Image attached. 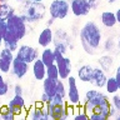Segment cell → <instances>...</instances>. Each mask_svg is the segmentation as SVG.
Returning a JSON list of instances; mask_svg holds the SVG:
<instances>
[{
  "mask_svg": "<svg viewBox=\"0 0 120 120\" xmlns=\"http://www.w3.org/2000/svg\"><path fill=\"white\" fill-rule=\"evenodd\" d=\"M80 44L89 55H95L103 45V34L95 21H86L79 33Z\"/></svg>",
  "mask_w": 120,
  "mask_h": 120,
  "instance_id": "obj_1",
  "label": "cell"
},
{
  "mask_svg": "<svg viewBox=\"0 0 120 120\" xmlns=\"http://www.w3.org/2000/svg\"><path fill=\"white\" fill-rule=\"evenodd\" d=\"M48 8L44 4V1H33V0H25L21 6V13L20 16L22 20L26 22H38L43 20L46 15Z\"/></svg>",
  "mask_w": 120,
  "mask_h": 120,
  "instance_id": "obj_2",
  "label": "cell"
},
{
  "mask_svg": "<svg viewBox=\"0 0 120 120\" xmlns=\"http://www.w3.org/2000/svg\"><path fill=\"white\" fill-rule=\"evenodd\" d=\"M45 106L48 109L49 116L52 120H65L69 119L70 116H73V109L69 104H51L48 103L45 104Z\"/></svg>",
  "mask_w": 120,
  "mask_h": 120,
  "instance_id": "obj_3",
  "label": "cell"
},
{
  "mask_svg": "<svg viewBox=\"0 0 120 120\" xmlns=\"http://www.w3.org/2000/svg\"><path fill=\"white\" fill-rule=\"evenodd\" d=\"M48 11L51 18L56 20H63L70 13V3L68 0H51Z\"/></svg>",
  "mask_w": 120,
  "mask_h": 120,
  "instance_id": "obj_4",
  "label": "cell"
},
{
  "mask_svg": "<svg viewBox=\"0 0 120 120\" xmlns=\"http://www.w3.org/2000/svg\"><path fill=\"white\" fill-rule=\"evenodd\" d=\"M8 22V29L11 30L15 35L18 36L19 40L24 39L25 35H26V31H28V26H26V24L28 22L22 20V18L20 16V14H14L11 18H9L6 20Z\"/></svg>",
  "mask_w": 120,
  "mask_h": 120,
  "instance_id": "obj_5",
  "label": "cell"
},
{
  "mask_svg": "<svg viewBox=\"0 0 120 120\" xmlns=\"http://www.w3.org/2000/svg\"><path fill=\"white\" fill-rule=\"evenodd\" d=\"M68 81V94H66V101L68 104L71 106L76 108L80 106V93H79V88H78V80L76 78L70 75L66 79Z\"/></svg>",
  "mask_w": 120,
  "mask_h": 120,
  "instance_id": "obj_6",
  "label": "cell"
},
{
  "mask_svg": "<svg viewBox=\"0 0 120 120\" xmlns=\"http://www.w3.org/2000/svg\"><path fill=\"white\" fill-rule=\"evenodd\" d=\"M55 64L58 65L60 79L61 80H66L71 75V60H70V58H68V56H65L59 51H55Z\"/></svg>",
  "mask_w": 120,
  "mask_h": 120,
  "instance_id": "obj_7",
  "label": "cell"
},
{
  "mask_svg": "<svg viewBox=\"0 0 120 120\" xmlns=\"http://www.w3.org/2000/svg\"><path fill=\"white\" fill-rule=\"evenodd\" d=\"M15 56H18V58H20L21 60H24V61L29 64H33L39 58V51H38L36 48L22 44V45H19L18 50L15 51Z\"/></svg>",
  "mask_w": 120,
  "mask_h": 120,
  "instance_id": "obj_8",
  "label": "cell"
},
{
  "mask_svg": "<svg viewBox=\"0 0 120 120\" xmlns=\"http://www.w3.org/2000/svg\"><path fill=\"white\" fill-rule=\"evenodd\" d=\"M26 118H29L31 120H49L50 116H49V112H48V109L45 106V104H43L41 101H38L31 108H29Z\"/></svg>",
  "mask_w": 120,
  "mask_h": 120,
  "instance_id": "obj_9",
  "label": "cell"
},
{
  "mask_svg": "<svg viewBox=\"0 0 120 120\" xmlns=\"http://www.w3.org/2000/svg\"><path fill=\"white\" fill-rule=\"evenodd\" d=\"M85 100L90 101V103L94 105V108L98 106V105H101V104H105V103H108V101H110V99H109V96L106 94H104L103 91H100V90H95V89L86 90Z\"/></svg>",
  "mask_w": 120,
  "mask_h": 120,
  "instance_id": "obj_10",
  "label": "cell"
},
{
  "mask_svg": "<svg viewBox=\"0 0 120 120\" xmlns=\"http://www.w3.org/2000/svg\"><path fill=\"white\" fill-rule=\"evenodd\" d=\"M29 65H30L29 63H26V61H24V60H21L20 58L15 56L14 60H13V64H11V70L10 71L15 78L22 79L26 74H28Z\"/></svg>",
  "mask_w": 120,
  "mask_h": 120,
  "instance_id": "obj_11",
  "label": "cell"
},
{
  "mask_svg": "<svg viewBox=\"0 0 120 120\" xmlns=\"http://www.w3.org/2000/svg\"><path fill=\"white\" fill-rule=\"evenodd\" d=\"M6 105L16 116H20L24 111H28V110H25L26 104H25V99L22 98V95H14L13 99L8 101Z\"/></svg>",
  "mask_w": 120,
  "mask_h": 120,
  "instance_id": "obj_12",
  "label": "cell"
},
{
  "mask_svg": "<svg viewBox=\"0 0 120 120\" xmlns=\"http://www.w3.org/2000/svg\"><path fill=\"white\" fill-rule=\"evenodd\" d=\"M54 43V31L50 26H46L40 31L38 36V44L41 48H48Z\"/></svg>",
  "mask_w": 120,
  "mask_h": 120,
  "instance_id": "obj_13",
  "label": "cell"
},
{
  "mask_svg": "<svg viewBox=\"0 0 120 120\" xmlns=\"http://www.w3.org/2000/svg\"><path fill=\"white\" fill-rule=\"evenodd\" d=\"M70 10L73 13V15H75L76 18L86 16L90 13V9L86 6L84 0H71L70 1Z\"/></svg>",
  "mask_w": 120,
  "mask_h": 120,
  "instance_id": "obj_14",
  "label": "cell"
},
{
  "mask_svg": "<svg viewBox=\"0 0 120 120\" xmlns=\"http://www.w3.org/2000/svg\"><path fill=\"white\" fill-rule=\"evenodd\" d=\"M31 70H33V75H34V78H35V80L43 81L44 79L46 78V65H45L44 61L40 58H38L33 63Z\"/></svg>",
  "mask_w": 120,
  "mask_h": 120,
  "instance_id": "obj_15",
  "label": "cell"
},
{
  "mask_svg": "<svg viewBox=\"0 0 120 120\" xmlns=\"http://www.w3.org/2000/svg\"><path fill=\"white\" fill-rule=\"evenodd\" d=\"M108 80V75L106 73L101 69V68H94V75H93V81L91 84L98 89H103L105 88V84H106Z\"/></svg>",
  "mask_w": 120,
  "mask_h": 120,
  "instance_id": "obj_16",
  "label": "cell"
},
{
  "mask_svg": "<svg viewBox=\"0 0 120 120\" xmlns=\"http://www.w3.org/2000/svg\"><path fill=\"white\" fill-rule=\"evenodd\" d=\"M94 75V66L84 64L78 69V79L82 82H91Z\"/></svg>",
  "mask_w": 120,
  "mask_h": 120,
  "instance_id": "obj_17",
  "label": "cell"
},
{
  "mask_svg": "<svg viewBox=\"0 0 120 120\" xmlns=\"http://www.w3.org/2000/svg\"><path fill=\"white\" fill-rule=\"evenodd\" d=\"M3 41H4V48H8V49H10L11 51L15 52L18 50V48H19V41L20 40L18 39V36L15 35L11 30L8 29L5 35H4Z\"/></svg>",
  "mask_w": 120,
  "mask_h": 120,
  "instance_id": "obj_18",
  "label": "cell"
},
{
  "mask_svg": "<svg viewBox=\"0 0 120 120\" xmlns=\"http://www.w3.org/2000/svg\"><path fill=\"white\" fill-rule=\"evenodd\" d=\"M98 64L99 66L103 69L105 73H109L110 74L112 70H114V64H115V60L111 55H103L98 59Z\"/></svg>",
  "mask_w": 120,
  "mask_h": 120,
  "instance_id": "obj_19",
  "label": "cell"
},
{
  "mask_svg": "<svg viewBox=\"0 0 120 120\" xmlns=\"http://www.w3.org/2000/svg\"><path fill=\"white\" fill-rule=\"evenodd\" d=\"M100 20H101V24H103L105 28H114V26L118 24L116 21V15L115 13L112 11H103L100 15Z\"/></svg>",
  "mask_w": 120,
  "mask_h": 120,
  "instance_id": "obj_20",
  "label": "cell"
},
{
  "mask_svg": "<svg viewBox=\"0 0 120 120\" xmlns=\"http://www.w3.org/2000/svg\"><path fill=\"white\" fill-rule=\"evenodd\" d=\"M15 14L14 6H11L8 1L1 3L0 1V21H6L9 18H11Z\"/></svg>",
  "mask_w": 120,
  "mask_h": 120,
  "instance_id": "obj_21",
  "label": "cell"
},
{
  "mask_svg": "<svg viewBox=\"0 0 120 120\" xmlns=\"http://www.w3.org/2000/svg\"><path fill=\"white\" fill-rule=\"evenodd\" d=\"M40 59L44 61V64L46 66L51 65V64H55V51H54V48H44V50L41 51L40 54Z\"/></svg>",
  "mask_w": 120,
  "mask_h": 120,
  "instance_id": "obj_22",
  "label": "cell"
},
{
  "mask_svg": "<svg viewBox=\"0 0 120 120\" xmlns=\"http://www.w3.org/2000/svg\"><path fill=\"white\" fill-rule=\"evenodd\" d=\"M56 84H58V80H54V79H50V78H45L43 80L44 93H46L50 96H54L56 94Z\"/></svg>",
  "mask_w": 120,
  "mask_h": 120,
  "instance_id": "obj_23",
  "label": "cell"
},
{
  "mask_svg": "<svg viewBox=\"0 0 120 120\" xmlns=\"http://www.w3.org/2000/svg\"><path fill=\"white\" fill-rule=\"evenodd\" d=\"M105 90L110 95H114V94L119 91V85H118V81H116L115 76H108L106 84H105Z\"/></svg>",
  "mask_w": 120,
  "mask_h": 120,
  "instance_id": "obj_24",
  "label": "cell"
},
{
  "mask_svg": "<svg viewBox=\"0 0 120 120\" xmlns=\"http://www.w3.org/2000/svg\"><path fill=\"white\" fill-rule=\"evenodd\" d=\"M15 118H16V115L10 110L8 105H1V108H0V119H3V120H14Z\"/></svg>",
  "mask_w": 120,
  "mask_h": 120,
  "instance_id": "obj_25",
  "label": "cell"
},
{
  "mask_svg": "<svg viewBox=\"0 0 120 120\" xmlns=\"http://www.w3.org/2000/svg\"><path fill=\"white\" fill-rule=\"evenodd\" d=\"M46 78L54 79V80H59L60 75H59V69L56 64H51V65L46 66Z\"/></svg>",
  "mask_w": 120,
  "mask_h": 120,
  "instance_id": "obj_26",
  "label": "cell"
},
{
  "mask_svg": "<svg viewBox=\"0 0 120 120\" xmlns=\"http://www.w3.org/2000/svg\"><path fill=\"white\" fill-rule=\"evenodd\" d=\"M54 50L55 51H59L61 52V54L65 55L66 51L69 50V45H68L65 41H60V40H54Z\"/></svg>",
  "mask_w": 120,
  "mask_h": 120,
  "instance_id": "obj_27",
  "label": "cell"
},
{
  "mask_svg": "<svg viewBox=\"0 0 120 120\" xmlns=\"http://www.w3.org/2000/svg\"><path fill=\"white\" fill-rule=\"evenodd\" d=\"M11 64H13V61L0 56V73H3V74L9 73L11 70Z\"/></svg>",
  "mask_w": 120,
  "mask_h": 120,
  "instance_id": "obj_28",
  "label": "cell"
},
{
  "mask_svg": "<svg viewBox=\"0 0 120 120\" xmlns=\"http://www.w3.org/2000/svg\"><path fill=\"white\" fill-rule=\"evenodd\" d=\"M66 94H68V88L65 86V82H64V80H61V79H59L58 84H56V95L66 98Z\"/></svg>",
  "mask_w": 120,
  "mask_h": 120,
  "instance_id": "obj_29",
  "label": "cell"
},
{
  "mask_svg": "<svg viewBox=\"0 0 120 120\" xmlns=\"http://www.w3.org/2000/svg\"><path fill=\"white\" fill-rule=\"evenodd\" d=\"M103 48H104V51H111L115 49V41L112 38H108L105 40V43L103 44Z\"/></svg>",
  "mask_w": 120,
  "mask_h": 120,
  "instance_id": "obj_30",
  "label": "cell"
},
{
  "mask_svg": "<svg viewBox=\"0 0 120 120\" xmlns=\"http://www.w3.org/2000/svg\"><path fill=\"white\" fill-rule=\"evenodd\" d=\"M111 105L116 109V111H118V114H120V95L118 94H114L111 98ZM116 114V115H118Z\"/></svg>",
  "mask_w": 120,
  "mask_h": 120,
  "instance_id": "obj_31",
  "label": "cell"
},
{
  "mask_svg": "<svg viewBox=\"0 0 120 120\" xmlns=\"http://www.w3.org/2000/svg\"><path fill=\"white\" fill-rule=\"evenodd\" d=\"M80 108H81V105H80ZM73 118H74L75 120H88V119H89V115L86 114V112L82 110V108H81V110H79V112L74 114Z\"/></svg>",
  "mask_w": 120,
  "mask_h": 120,
  "instance_id": "obj_32",
  "label": "cell"
},
{
  "mask_svg": "<svg viewBox=\"0 0 120 120\" xmlns=\"http://www.w3.org/2000/svg\"><path fill=\"white\" fill-rule=\"evenodd\" d=\"M84 3L86 4V6L89 8L90 10H94L99 6L100 4V0H84Z\"/></svg>",
  "mask_w": 120,
  "mask_h": 120,
  "instance_id": "obj_33",
  "label": "cell"
},
{
  "mask_svg": "<svg viewBox=\"0 0 120 120\" xmlns=\"http://www.w3.org/2000/svg\"><path fill=\"white\" fill-rule=\"evenodd\" d=\"M9 93V84L6 81H4L1 85H0V98L5 96L6 94Z\"/></svg>",
  "mask_w": 120,
  "mask_h": 120,
  "instance_id": "obj_34",
  "label": "cell"
},
{
  "mask_svg": "<svg viewBox=\"0 0 120 120\" xmlns=\"http://www.w3.org/2000/svg\"><path fill=\"white\" fill-rule=\"evenodd\" d=\"M8 30V22L6 21H0V40L4 39V35H5Z\"/></svg>",
  "mask_w": 120,
  "mask_h": 120,
  "instance_id": "obj_35",
  "label": "cell"
},
{
  "mask_svg": "<svg viewBox=\"0 0 120 120\" xmlns=\"http://www.w3.org/2000/svg\"><path fill=\"white\" fill-rule=\"evenodd\" d=\"M50 98H51L50 95H48L46 93L43 91V94H41V96H40V101H41L43 104H48L49 101H50Z\"/></svg>",
  "mask_w": 120,
  "mask_h": 120,
  "instance_id": "obj_36",
  "label": "cell"
},
{
  "mask_svg": "<svg viewBox=\"0 0 120 120\" xmlns=\"http://www.w3.org/2000/svg\"><path fill=\"white\" fill-rule=\"evenodd\" d=\"M14 95H22V88L21 85H14Z\"/></svg>",
  "mask_w": 120,
  "mask_h": 120,
  "instance_id": "obj_37",
  "label": "cell"
},
{
  "mask_svg": "<svg viewBox=\"0 0 120 120\" xmlns=\"http://www.w3.org/2000/svg\"><path fill=\"white\" fill-rule=\"evenodd\" d=\"M115 79H116V81H118V85H119V90H120V66L116 68V70H115Z\"/></svg>",
  "mask_w": 120,
  "mask_h": 120,
  "instance_id": "obj_38",
  "label": "cell"
},
{
  "mask_svg": "<svg viewBox=\"0 0 120 120\" xmlns=\"http://www.w3.org/2000/svg\"><path fill=\"white\" fill-rule=\"evenodd\" d=\"M115 15H116V21H118V24H120V8H119V9H116Z\"/></svg>",
  "mask_w": 120,
  "mask_h": 120,
  "instance_id": "obj_39",
  "label": "cell"
},
{
  "mask_svg": "<svg viewBox=\"0 0 120 120\" xmlns=\"http://www.w3.org/2000/svg\"><path fill=\"white\" fill-rule=\"evenodd\" d=\"M55 20H56V19H54V18H51V16H50V19H49V20L46 21V25H48V26H50V28H51V25L54 24V21H55Z\"/></svg>",
  "mask_w": 120,
  "mask_h": 120,
  "instance_id": "obj_40",
  "label": "cell"
},
{
  "mask_svg": "<svg viewBox=\"0 0 120 120\" xmlns=\"http://www.w3.org/2000/svg\"><path fill=\"white\" fill-rule=\"evenodd\" d=\"M4 81H5V80H4V76H3V74L0 73V85H1V84H3Z\"/></svg>",
  "mask_w": 120,
  "mask_h": 120,
  "instance_id": "obj_41",
  "label": "cell"
},
{
  "mask_svg": "<svg viewBox=\"0 0 120 120\" xmlns=\"http://www.w3.org/2000/svg\"><path fill=\"white\" fill-rule=\"evenodd\" d=\"M116 46H118V49H119V51H120V38L118 39V41H116Z\"/></svg>",
  "mask_w": 120,
  "mask_h": 120,
  "instance_id": "obj_42",
  "label": "cell"
},
{
  "mask_svg": "<svg viewBox=\"0 0 120 120\" xmlns=\"http://www.w3.org/2000/svg\"><path fill=\"white\" fill-rule=\"evenodd\" d=\"M116 1H118V0H108V3H109V4H115Z\"/></svg>",
  "mask_w": 120,
  "mask_h": 120,
  "instance_id": "obj_43",
  "label": "cell"
},
{
  "mask_svg": "<svg viewBox=\"0 0 120 120\" xmlns=\"http://www.w3.org/2000/svg\"><path fill=\"white\" fill-rule=\"evenodd\" d=\"M15 1H18V3H24L25 0H15Z\"/></svg>",
  "mask_w": 120,
  "mask_h": 120,
  "instance_id": "obj_44",
  "label": "cell"
},
{
  "mask_svg": "<svg viewBox=\"0 0 120 120\" xmlns=\"http://www.w3.org/2000/svg\"><path fill=\"white\" fill-rule=\"evenodd\" d=\"M115 119H119V120H120V114H118V115H116V116H115Z\"/></svg>",
  "mask_w": 120,
  "mask_h": 120,
  "instance_id": "obj_45",
  "label": "cell"
},
{
  "mask_svg": "<svg viewBox=\"0 0 120 120\" xmlns=\"http://www.w3.org/2000/svg\"><path fill=\"white\" fill-rule=\"evenodd\" d=\"M33 1H40L41 3V1H45V0H33Z\"/></svg>",
  "mask_w": 120,
  "mask_h": 120,
  "instance_id": "obj_46",
  "label": "cell"
},
{
  "mask_svg": "<svg viewBox=\"0 0 120 120\" xmlns=\"http://www.w3.org/2000/svg\"><path fill=\"white\" fill-rule=\"evenodd\" d=\"M0 1H1V3H5V1H8V0H0Z\"/></svg>",
  "mask_w": 120,
  "mask_h": 120,
  "instance_id": "obj_47",
  "label": "cell"
},
{
  "mask_svg": "<svg viewBox=\"0 0 120 120\" xmlns=\"http://www.w3.org/2000/svg\"><path fill=\"white\" fill-rule=\"evenodd\" d=\"M0 108H1V105H0Z\"/></svg>",
  "mask_w": 120,
  "mask_h": 120,
  "instance_id": "obj_48",
  "label": "cell"
},
{
  "mask_svg": "<svg viewBox=\"0 0 120 120\" xmlns=\"http://www.w3.org/2000/svg\"><path fill=\"white\" fill-rule=\"evenodd\" d=\"M119 66H120V65H119Z\"/></svg>",
  "mask_w": 120,
  "mask_h": 120,
  "instance_id": "obj_49",
  "label": "cell"
}]
</instances>
